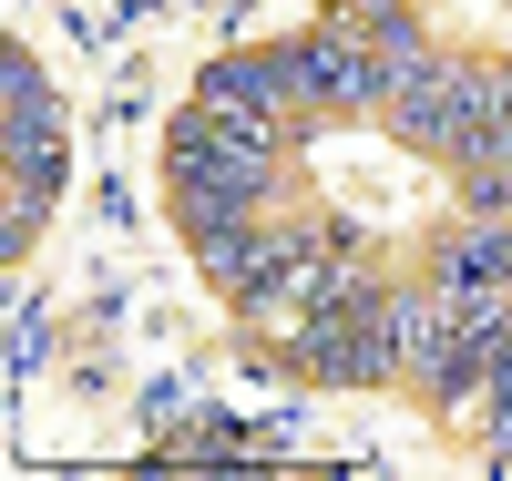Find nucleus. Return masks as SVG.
Listing matches in <instances>:
<instances>
[{
    "label": "nucleus",
    "mask_w": 512,
    "mask_h": 481,
    "mask_svg": "<svg viewBox=\"0 0 512 481\" xmlns=\"http://www.w3.org/2000/svg\"><path fill=\"white\" fill-rule=\"evenodd\" d=\"M502 164H512V134H502Z\"/></svg>",
    "instance_id": "0eeeda50"
},
{
    "label": "nucleus",
    "mask_w": 512,
    "mask_h": 481,
    "mask_svg": "<svg viewBox=\"0 0 512 481\" xmlns=\"http://www.w3.org/2000/svg\"><path fill=\"white\" fill-rule=\"evenodd\" d=\"M297 359H308L318 379H400V338H390V297H349L338 308L328 297V318H308L287 338Z\"/></svg>",
    "instance_id": "f257e3e1"
},
{
    "label": "nucleus",
    "mask_w": 512,
    "mask_h": 481,
    "mask_svg": "<svg viewBox=\"0 0 512 481\" xmlns=\"http://www.w3.org/2000/svg\"><path fill=\"white\" fill-rule=\"evenodd\" d=\"M502 134H512V72L461 62V93H451V154H461V164H502Z\"/></svg>",
    "instance_id": "7ed1b4c3"
},
{
    "label": "nucleus",
    "mask_w": 512,
    "mask_h": 481,
    "mask_svg": "<svg viewBox=\"0 0 512 481\" xmlns=\"http://www.w3.org/2000/svg\"><path fill=\"white\" fill-rule=\"evenodd\" d=\"M297 93H308V103H390V72H379V52L349 21V31L297 41Z\"/></svg>",
    "instance_id": "f03ea898"
},
{
    "label": "nucleus",
    "mask_w": 512,
    "mask_h": 481,
    "mask_svg": "<svg viewBox=\"0 0 512 481\" xmlns=\"http://www.w3.org/2000/svg\"><path fill=\"white\" fill-rule=\"evenodd\" d=\"M359 41L379 52V72H390V82L431 62V41H420V21H410V11H369V21H359Z\"/></svg>",
    "instance_id": "423d86ee"
},
{
    "label": "nucleus",
    "mask_w": 512,
    "mask_h": 481,
    "mask_svg": "<svg viewBox=\"0 0 512 481\" xmlns=\"http://www.w3.org/2000/svg\"><path fill=\"white\" fill-rule=\"evenodd\" d=\"M297 93V52H267V62H216L205 72V103L216 113H277Z\"/></svg>",
    "instance_id": "39448f33"
},
{
    "label": "nucleus",
    "mask_w": 512,
    "mask_h": 481,
    "mask_svg": "<svg viewBox=\"0 0 512 481\" xmlns=\"http://www.w3.org/2000/svg\"><path fill=\"white\" fill-rule=\"evenodd\" d=\"M451 93H461V62H420V72H400L390 82V123H400V144H420V154H451Z\"/></svg>",
    "instance_id": "20e7f679"
}]
</instances>
